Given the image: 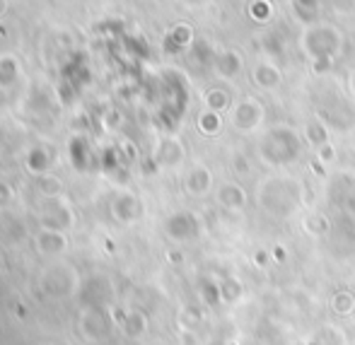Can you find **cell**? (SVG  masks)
<instances>
[{
	"instance_id": "obj_1",
	"label": "cell",
	"mask_w": 355,
	"mask_h": 345,
	"mask_svg": "<svg viewBox=\"0 0 355 345\" xmlns=\"http://www.w3.org/2000/svg\"><path fill=\"white\" fill-rule=\"evenodd\" d=\"M261 118H263V107L257 102V99H244V102H239L232 112L234 128L247 131V133L254 131V128L261 123Z\"/></svg>"
},
{
	"instance_id": "obj_2",
	"label": "cell",
	"mask_w": 355,
	"mask_h": 345,
	"mask_svg": "<svg viewBox=\"0 0 355 345\" xmlns=\"http://www.w3.org/2000/svg\"><path fill=\"white\" fill-rule=\"evenodd\" d=\"M252 80L259 85V87L271 89L281 82V70L276 66H271V63H259V66H254V70H252Z\"/></svg>"
},
{
	"instance_id": "obj_3",
	"label": "cell",
	"mask_w": 355,
	"mask_h": 345,
	"mask_svg": "<svg viewBox=\"0 0 355 345\" xmlns=\"http://www.w3.org/2000/svg\"><path fill=\"white\" fill-rule=\"evenodd\" d=\"M220 201L227 208H242L244 206V191L234 184H227V186L220 188Z\"/></svg>"
},
{
	"instance_id": "obj_4",
	"label": "cell",
	"mask_w": 355,
	"mask_h": 345,
	"mask_svg": "<svg viewBox=\"0 0 355 345\" xmlns=\"http://www.w3.org/2000/svg\"><path fill=\"white\" fill-rule=\"evenodd\" d=\"M225 104H227V97H225L223 89H213V92H211V107H213V109H215V107L223 109Z\"/></svg>"
},
{
	"instance_id": "obj_5",
	"label": "cell",
	"mask_w": 355,
	"mask_h": 345,
	"mask_svg": "<svg viewBox=\"0 0 355 345\" xmlns=\"http://www.w3.org/2000/svg\"><path fill=\"white\" fill-rule=\"evenodd\" d=\"M351 89H353V92H355V73L351 75Z\"/></svg>"
}]
</instances>
